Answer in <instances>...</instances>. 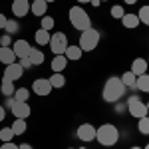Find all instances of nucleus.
<instances>
[{
	"label": "nucleus",
	"instance_id": "f257e3e1",
	"mask_svg": "<svg viewBox=\"0 0 149 149\" xmlns=\"http://www.w3.org/2000/svg\"><path fill=\"white\" fill-rule=\"evenodd\" d=\"M123 95H125V86L121 84V80H119V78L111 76L109 80L103 84L102 97H103V100H105L107 103H115V102H119V100H121Z\"/></svg>",
	"mask_w": 149,
	"mask_h": 149
},
{
	"label": "nucleus",
	"instance_id": "f03ea898",
	"mask_svg": "<svg viewBox=\"0 0 149 149\" xmlns=\"http://www.w3.org/2000/svg\"><path fill=\"white\" fill-rule=\"evenodd\" d=\"M95 141L103 147H111L119 141V129L113 123H102L95 129Z\"/></svg>",
	"mask_w": 149,
	"mask_h": 149
},
{
	"label": "nucleus",
	"instance_id": "7ed1b4c3",
	"mask_svg": "<svg viewBox=\"0 0 149 149\" xmlns=\"http://www.w3.org/2000/svg\"><path fill=\"white\" fill-rule=\"evenodd\" d=\"M68 18H70V24L78 30V32H84L88 28H92V20L88 16V12L84 10L81 6H72L68 12Z\"/></svg>",
	"mask_w": 149,
	"mask_h": 149
},
{
	"label": "nucleus",
	"instance_id": "20e7f679",
	"mask_svg": "<svg viewBox=\"0 0 149 149\" xmlns=\"http://www.w3.org/2000/svg\"><path fill=\"white\" fill-rule=\"evenodd\" d=\"M100 32L95 30V28H88V30H84L80 34V44L78 46L81 48V52H93L97 44H100Z\"/></svg>",
	"mask_w": 149,
	"mask_h": 149
},
{
	"label": "nucleus",
	"instance_id": "39448f33",
	"mask_svg": "<svg viewBox=\"0 0 149 149\" xmlns=\"http://www.w3.org/2000/svg\"><path fill=\"white\" fill-rule=\"evenodd\" d=\"M127 111L129 115H133L135 119H141L147 115V103H143V100L139 95H131L127 100Z\"/></svg>",
	"mask_w": 149,
	"mask_h": 149
},
{
	"label": "nucleus",
	"instance_id": "423d86ee",
	"mask_svg": "<svg viewBox=\"0 0 149 149\" xmlns=\"http://www.w3.org/2000/svg\"><path fill=\"white\" fill-rule=\"evenodd\" d=\"M68 46H70L68 36L64 34V32H54V34H52V38H50V50H52L54 56H62Z\"/></svg>",
	"mask_w": 149,
	"mask_h": 149
},
{
	"label": "nucleus",
	"instance_id": "0eeeda50",
	"mask_svg": "<svg viewBox=\"0 0 149 149\" xmlns=\"http://www.w3.org/2000/svg\"><path fill=\"white\" fill-rule=\"evenodd\" d=\"M76 135H78V139L84 141V143L95 141V127H93L92 123H81V125L78 127V131H76Z\"/></svg>",
	"mask_w": 149,
	"mask_h": 149
},
{
	"label": "nucleus",
	"instance_id": "6e6552de",
	"mask_svg": "<svg viewBox=\"0 0 149 149\" xmlns=\"http://www.w3.org/2000/svg\"><path fill=\"white\" fill-rule=\"evenodd\" d=\"M52 90H54V88L50 86V80H46V78H38V80H34V84H32V92H34L36 95H40V97L48 95Z\"/></svg>",
	"mask_w": 149,
	"mask_h": 149
},
{
	"label": "nucleus",
	"instance_id": "1a4fd4ad",
	"mask_svg": "<svg viewBox=\"0 0 149 149\" xmlns=\"http://www.w3.org/2000/svg\"><path fill=\"white\" fill-rule=\"evenodd\" d=\"M30 12V0H12V14L14 18H24Z\"/></svg>",
	"mask_w": 149,
	"mask_h": 149
},
{
	"label": "nucleus",
	"instance_id": "9d476101",
	"mask_svg": "<svg viewBox=\"0 0 149 149\" xmlns=\"http://www.w3.org/2000/svg\"><path fill=\"white\" fill-rule=\"evenodd\" d=\"M24 76V68L18 64V62H14V64H10V66H6V70H4V78L10 81H16L20 80Z\"/></svg>",
	"mask_w": 149,
	"mask_h": 149
},
{
	"label": "nucleus",
	"instance_id": "9b49d317",
	"mask_svg": "<svg viewBox=\"0 0 149 149\" xmlns=\"http://www.w3.org/2000/svg\"><path fill=\"white\" fill-rule=\"evenodd\" d=\"M10 111H12L14 117H20V119H26V117H30V113H32L30 105L26 102H14V105L10 107Z\"/></svg>",
	"mask_w": 149,
	"mask_h": 149
},
{
	"label": "nucleus",
	"instance_id": "f8f14e48",
	"mask_svg": "<svg viewBox=\"0 0 149 149\" xmlns=\"http://www.w3.org/2000/svg\"><path fill=\"white\" fill-rule=\"evenodd\" d=\"M12 50H14L16 58L20 60V58H28V56H30V50H32V46H30L26 40H16V42L12 44Z\"/></svg>",
	"mask_w": 149,
	"mask_h": 149
},
{
	"label": "nucleus",
	"instance_id": "ddd939ff",
	"mask_svg": "<svg viewBox=\"0 0 149 149\" xmlns=\"http://www.w3.org/2000/svg\"><path fill=\"white\" fill-rule=\"evenodd\" d=\"M68 62L70 60L64 56V54H62V56H54L52 64H50V66H52V72H54V74H62V72L66 70V66H68Z\"/></svg>",
	"mask_w": 149,
	"mask_h": 149
},
{
	"label": "nucleus",
	"instance_id": "4468645a",
	"mask_svg": "<svg viewBox=\"0 0 149 149\" xmlns=\"http://www.w3.org/2000/svg\"><path fill=\"white\" fill-rule=\"evenodd\" d=\"M0 62H2L4 66H10V64L16 62V54H14L12 46L10 48H2L0 46Z\"/></svg>",
	"mask_w": 149,
	"mask_h": 149
},
{
	"label": "nucleus",
	"instance_id": "2eb2a0df",
	"mask_svg": "<svg viewBox=\"0 0 149 149\" xmlns=\"http://www.w3.org/2000/svg\"><path fill=\"white\" fill-rule=\"evenodd\" d=\"M147 60H143V58H135L133 60V64H131V72L135 74V76H141V74H147Z\"/></svg>",
	"mask_w": 149,
	"mask_h": 149
},
{
	"label": "nucleus",
	"instance_id": "dca6fc26",
	"mask_svg": "<svg viewBox=\"0 0 149 149\" xmlns=\"http://www.w3.org/2000/svg\"><path fill=\"white\" fill-rule=\"evenodd\" d=\"M64 56L68 58L70 62H80L81 56H84V52H81L80 46H68V48H66V52H64Z\"/></svg>",
	"mask_w": 149,
	"mask_h": 149
},
{
	"label": "nucleus",
	"instance_id": "f3484780",
	"mask_svg": "<svg viewBox=\"0 0 149 149\" xmlns=\"http://www.w3.org/2000/svg\"><path fill=\"white\" fill-rule=\"evenodd\" d=\"M121 24H123V28H127V30H133V28H137V26H139V18H137V14L125 12V16L121 18Z\"/></svg>",
	"mask_w": 149,
	"mask_h": 149
},
{
	"label": "nucleus",
	"instance_id": "a211bd4d",
	"mask_svg": "<svg viewBox=\"0 0 149 149\" xmlns=\"http://www.w3.org/2000/svg\"><path fill=\"white\" fill-rule=\"evenodd\" d=\"M30 10H32V14H36V16H46V10H48V4L44 2V0H34L32 4H30Z\"/></svg>",
	"mask_w": 149,
	"mask_h": 149
},
{
	"label": "nucleus",
	"instance_id": "6ab92c4d",
	"mask_svg": "<svg viewBox=\"0 0 149 149\" xmlns=\"http://www.w3.org/2000/svg\"><path fill=\"white\" fill-rule=\"evenodd\" d=\"M0 92L2 95H6V97H12L14 92H16V88H14V81L6 80V78H2V84H0Z\"/></svg>",
	"mask_w": 149,
	"mask_h": 149
},
{
	"label": "nucleus",
	"instance_id": "aec40b11",
	"mask_svg": "<svg viewBox=\"0 0 149 149\" xmlns=\"http://www.w3.org/2000/svg\"><path fill=\"white\" fill-rule=\"evenodd\" d=\"M135 90H139V92H143V93H149V74H141V76H137Z\"/></svg>",
	"mask_w": 149,
	"mask_h": 149
},
{
	"label": "nucleus",
	"instance_id": "412c9836",
	"mask_svg": "<svg viewBox=\"0 0 149 149\" xmlns=\"http://www.w3.org/2000/svg\"><path fill=\"white\" fill-rule=\"evenodd\" d=\"M34 38H36V44H40V46H48V44H50L52 34H50L48 30H44V28H40V30L34 34Z\"/></svg>",
	"mask_w": 149,
	"mask_h": 149
},
{
	"label": "nucleus",
	"instance_id": "4be33fe9",
	"mask_svg": "<svg viewBox=\"0 0 149 149\" xmlns=\"http://www.w3.org/2000/svg\"><path fill=\"white\" fill-rule=\"evenodd\" d=\"M10 127H12V131H14V135H22V133H26V129H28V123H26V119L16 117Z\"/></svg>",
	"mask_w": 149,
	"mask_h": 149
},
{
	"label": "nucleus",
	"instance_id": "5701e85b",
	"mask_svg": "<svg viewBox=\"0 0 149 149\" xmlns=\"http://www.w3.org/2000/svg\"><path fill=\"white\" fill-rule=\"evenodd\" d=\"M28 58H30L32 66H42V64H44V60H46V58H44V54H42L38 48H32V50H30V56H28Z\"/></svg>",
	"mask_w": 149,
	"mask_h": 149
},
{
	"label": "nucleus",
	"instance_id": "b1692460",
	"mask_svg": "<svg viewBox=\"0 0 149 149\" xmlns=\"http://www.w3.org/2000/svg\"><path fill=\"white\" fill-rule=\"evenodd\" d=\"M119 80H121V84H123L125 88H135V81H137V76H135V74H133V72L129 70V72H125V74H123V76H121Z\"/></svg>",
	"mask_w": 149,
	"mask_h": 149
},
{
	"label": "nucleus",
	"instance_id": "393cba45",
	"mask_svg": "<svg viewBox=\"0 0 149 149\" xmlns=\"http://www.w3.org/2000/svg\"><path fill=\"white\" fill-rule=\"evenodd\" d=\"M48 80H50V86L52 88H64L66 86V76L64 74H52Z\"/></svg>",
	"mask_w": 149,
	"mask_h": 149
},
{
	"label": "nucleus",
	"instance_id": "a878e982",
	"mask_svg": "<svg viewBox=\"0 0 149 149\" xmlns=\"http://www.w3.org/2000/svg\"><path fill=\"white\" fill-rule=\"evenodd\" d=\"M16 102H28V97H30V90L28 88H18L16 92H14V95H12Z\"/></svg>",
	"mask_w": 149,
	"mask_h": 149
},
{
	"label": "nucleus",
	"instance_id": "bb28decb",
	"mask_svg": "<svg viewBox=\"0 0 149 149\" xmlns=\"http://www.w3.org/2000/svg\"><path fill=\"white\" fill-rule=\"evenodd\" d=\"M54 26H56V20H54L52 16H48V14H46V16H42V20H40V28H44V30L50 32Z\"/></svg>",
	"mask_w": 149,
	"mask_h": 149
},
{
	"label": "nucleus",
	"instance_id": "cd10ccee",
	"mask_svg": "<svg viewBox=\"0 0 149 149\" xmlns=\"http://www.w3.org/2000/svg\"><path fill=\"white\" fill-rule=\"evenodd\" d=\"M4 30H6V34H16L18 30H20V24L18 20H6V26H4Z\"/></svg>",
	"mask_w": 149,
	"mask_h": 149
},
{
	"label": "nucleus",
	"instance_id": "c85d7f7f",
	"mask_svg": "<svg viewBox=\"0 0 149 149\" xmlns=\"http://www.w3.org/2000/svg\"><path fill=\"white\" fill-rule=\"evenodd\" d=\"M137 129L139 133H143V135H149V117L145 115V117H141L137 121Z\"/></svg>",
	"mask_w": 149,
	"mask_h": 149
},
{
	"label": "nucleus",
	"instance_id": "c756f323",
	"mask_svg": "<svg viewBox=\"0 0 149 149\" xmlns=\"http://www.w3.org/2000/svg\"><path fill=\"white\" fill-rule=\"evenodd\" d=\"M137 18H139V22H143L145 26H149V4H147V6H141V8H139Z\"/></svg>",
	"mask_w": 149,
	"mask_h": 149
},
{
	"label": "nucleus",
	"instance_id": "7c9ffc66",
	"mask_svg": "<svg viewBox=\"0 0 149 149\" xmlns=\"http://www.w3.org/2000/svg\"><path fill=\"white\" fill-rule=\"evenodd\" d=\"M0 139H2V143L12 141V139H14V131H12V127H2V129H0Z\"/></svg>",
	"mask_w": 149,
	"mask_h": 149
},
{
	"label": "nucleus",
	"instance_id": "2f4dec72",
	"mask_svg": "<svg viewBox=\"0 0 149 149\" xmlns=\"http://www.w3.org/2000/svg\"><path fill=\"white\" fill-rule=\"evenodd\" d=\"M109 14H111V18H117V20H121V18L125 16V10H123V6L115 4V6H111V10H109Z\"/></svg>",
	"mask_w": 149,
	"mask_h": 149
},
{
	"label": "nucleus",
	"instance_id": "473e14b6",
	"mask_svg": "<svg viewBox=\"0 0 149 149\" xmlns=\"http://www.w3.org/2000/svg\"><path fill=\"white\" fill-rule=\"evenodd\" d=\"M0 44H2V48H10L14 42H12V36L10 34H4L2 38H0Z\"/></svg>",
	"mask_w": 149,
	"mask_h": 149
},
{
	"label": "nucleus",
	"instance_id": "72a5a7b5",
	"mask_svg": "<svg viewBox=\"0 0 149 149\" xmlns=\"http://www.w3.org/2000/svg\"><path fill=\"white\" fill-rule=\"evenodd\" d=\"M20 66H22L24 70H28V68H32V62H30V58H20V62H18Z\"/></svg>",
	"mask_w": 149,
	"mask_h": 149
},
{
	"label": "nucleus",
	"instance_id": "f704fd0d",
	"mask_svg": "<svg viewBox=\"0 0 149 149\" xmlns=\"http://www.w3.org/2000/svg\"><path fill=\"white\" fill-rule=\"evenodd\" d=\"M0 149H18V145H16V143H12V141H6V143H2V145H0Z\"/></svg>",
	"mask_w": 149,
	"mask_h": 149
},
{
	"label": "nucleus",
	"instance_id": "c9c22d12",
	"mask_svg": "<svg viewBox=\"0 0 149 149\" xmlns=\"http://www.w3.org/2000/svg\"><path fill=\"white\" fill-rule=\"evenodd\" d=\"M6 20H8V18H6V16H4V14L0 12V30H2V28L6 26Z\"/></svg>",
	"mask_w": 149,
	"mask_h": 149
},
{
	"label": "nucleus",
	"instance_id": "e433bc0d",
	"mask_svg": "<svg viewBox=\"0 0 149 149\" xmlns=\"http://www.w3.org/2000/svg\"><path fill=\"white\" fill-rule=\"evenodd\" d=\"M14 102H16L14 97H6V105H4V107H12V105H14Z\"/></svg>",
	"mask_w": 149,
	"mask_h": 149
},
{
	"label": "nucleus",
	"instance_id": "4c0bfd02",
	"mask_svg": "<svg viewBox=\"0 0 149 149\" xmlns=\"http://www.w3.org/2000/svg\"><path fill=\"white\" fill-rule=\"evenodd\" d=\"M4 117H6V109L4 105H0V121H4Z\"/></svg>",
	"mask_w": 149,
	"mask_h": 149
},
{
	"label": "nucleus",
	"instance_id": "58836bf2",
	"mask_svg": "<svg viewBox=\"0 0 149 149\" xmlns=\"http://www.w3.org/2000/svg\"><path fill=\"white\" fill-rule=\"evenodd\" d=\"M90 4H92L93 8H97V6H100V4H102V0H90Z\"/></svg>",
	"mask_w": 149,
	"mask_h": 149
},
{
	"label": "nucleus",
	"instance_id": "ea45409f",
	"mask_svg": "<svg viewBox=\"0 0 149 149\" xmlns=\"http://www.w3.org/2000/svg\"><path fill=\"white\" fill-rule=\"evenodd\" d=\"M18 149H34L30 143H22V145H18Z\"/></svg>",
	"mask_w": 149,
	"mask_h": 149
},
{
	"label": "nucleus",
	"instance_id": "a19ab883",
	"mask_svg": "<svg viewBox=\"0 0 149 149\" xmlns=\"http://www.w3.org/2000/svg\"><path fill=\"white\" fill-rule=\"evenodd\" d=\"M123 2H125V4H135L137 0H123Z\"/></svg>",
	"mask_w": 149,
	"mask_h": 149
},
{
	"label": "nucleus",
	"instance_id": "79ce46f5",
	"mask_svg": "<svg viewBox=\"0 0 149 149\" xmlns=\"http://www.w3.org/2000/svg\"><path fill=\"white\" fill-rule=\"evenodd\" d=\"M80 4H90V0H78Z\"/></svg>",
	"mask_w": 149,
	"mask_h": 149
},
{
	"label": "nucleus",
	"instance_id": "37998d69",
	"mask_svg": "<svg viewBox=\"0 0 149 149\" xmlns=\"http://www.w3.org/2000/svg\"><path fill=\"white\" fill-rule=\"evenodd\" d=\"M44 2H46V4H52V2H56V0H44Z\"/></svg>",
	"mask_w": 149,
	"mask_h": 149
},
{
	"label": "nucleus",
	"instance_id": "c03bdc74",
	"mask_svg": "<svg viewBox=\"0 0 149 149\" xmlns=\"http://www.w3.org/2000/svg\"><path fill=\"white\" fill-rule=\"evenodd\" d=\"M131 149H143V147H137V145H135V147H131Z\"/></svg>",
	"mask_w": 149,
	"mask_h": 149
},
{
	"label": "nucleus",
	"instance_id": "a18cd8bd",
	"mask_svg": "<svg viewBox=\"0 0 149 149\" xmlns=\"http://www.w3.org/2000/svg\"><path fill=\"white\" fill-rule=\"evenodd\" d=\"M147 117H149V103H147Z\"/></svg>",
	"mask_w": 149,
	"mask_h": 149
},
{
	"label": "nucleus",
	"instance_id": "49530a36",
	"mask_svg": "<svg viewBox=\"0 0 149 149\" xmlns=\"http://www.w3.org/2000/svg\"><path fill=\"white\" fill-rule=\"evenodd\" d=\"M143 149H149V143H147V145H145V147H143Z\"/></svg>",
	"mask_w": 149,
	"mask_h": 149
},
{
	"label": "nucleus",
	"instance_id": "de8ad7c7",
	"mask_svg": "<svg viewBox=\"0 0 149 149\" xmlns=\"http://www.w3.org/2000/svg\"><path fill=\"white\" fill-rule=\"evenodd\" d=\"M102 2H107V0H102Z\"/></svg>",
	"mask_w": 149,
	"mask_h": 149
},
{
	"label": "nucleus",
	"instance_id": "09e8293b",
	"mask_svg": "<svg viewBox=\"0 0 149 149\" xmlns=\"http://www.w3.org/2000/svg\"><path fill=\"white\" fill-rule=\"evenodd\" d=\"M147 64H149V58H147Z\"/></svg>",
	"mask_w": 149,
	"mask_h": 149
},
{
	"label": "nucleus",
	"instance_id": "8fccbe9b",
	"mask_svg": "<svg viewBox=\"0 0 149 149\" xmlns=\"http://www.w3.org/2000/svg\"><path fill=\"white\" fill-rule=\"evenodd\" d=\"M80 149H86V147H80Z\"/></svg>",
	"mask_w": 149,
	"mask_h": 149
},
{
	"label": "nucleus",
	"instance_id": "3c124183",
	"mask_svg": "<svg viewBox=\"0 0 149 149\" xmlns=\"http://www.w3.org/2000/svg\"><path fill=\"white\" fill-rule=\"evenodd\" d=\"M68 149H74V147H68Z\"/></svg>",
	"mask_w": 149,
	"mask_h": 149
},
{
	"label": "nucleus",
	"instance_id": "603ef678",
	"mask_svg": "<svg viewBox=\"0 0 149 149\" xmlns=\"http://www.w3.org/2000/svg\"><path fill=\"white\" fill-rule=\"evenodd\" d=\"M30 2H34V0H30Z\"/></svg>",
	"mask_w": 149,
	"mask_h": 149
}]
</instances>
